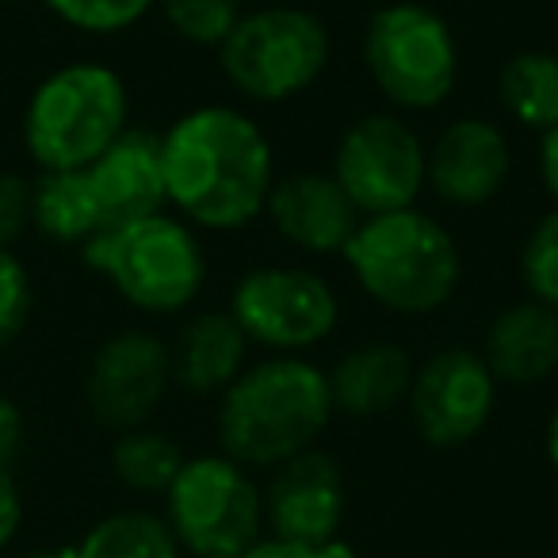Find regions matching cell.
<instances>
[{"label":"cell","mask_w":558,"mask_h":558,"mask_svg":"<svg viewBox=\"0 0 558 558\" xmlns=\"http://www.w3.org/2000/svg\"><path fill=\"white\" fill-rule=\"evenodd\" d=\"M32 233L58 248H85L104 233L100 210L88 192L85 169L77 172H35L32 187Z\"/></svg>","instance_id":"20"},{"label":"cell","mask_w":558,"mask_h":558,"mask_svg":"<svg viewBox=\"0 0 558 558\" xmlns=\"http://www.w3.org/2000/svg\"><path fill=\"white\" fill-rule=\"evenodd\" d=\"M172 352V383L187 395H222L248 367V337L230 311H199L184 322Z\"/></svg>","instance_id":"19"},{"label":"cell","mask_w":558,"mask_h":558,"mask_svg":"<svg viewBox=\"0 0 558 558\" xmlns=\"http://www.w3.org/2000/svg\"><path fill=\"white\" fill-rule=\"evenodd\" d=\"M543 451H547L550 471L558 474V405H555V413H550V421H547V433H543Z\"/></svg>","instance_id":"33"},{"label":"cell","mask_w":558,"mask_h":558,"mask_svg":"<svg viewBox=\"0 0 558 558\" xmlns=\"http://www.w3.org/2000/svg\"><path fill=\"white\" fill-rule=\"evenodd\" d=\"M88 271L142 314H180L199 299L207 283V256L199 230L172 210H157L138 222L93 238L81 248Z\"/></svg>","instance_id":"5"},{"label":"cell","mask_w":558,"mask_h":558,"mask_svg":"<svg viewBox=\"0 0 558 558\" xmlns=\"http://www.w3.org/2000/svg\"><path fill=\"white\" fill-rule=\"evenodd\" d=\"M32 187L35 177L0 169V248H16L32 233Z\"/></svg>","instance_id":"28"},{"label":"cell","mask_w":558,"mask_h":558,"mask_svg":"<svg viewBox=\"0 0 558 558\" xmlns=\"http://www.w3.org/2000/svg\"><path fill=\"white\" fill-rule=\"evenodd\" d=\"M364 70L398 111H436L459 85V43L428 4L395 0L364 27Z\"/></svg>","instance_id":"6"},{"label":"cell","mask_w":558,"mask_h":558,"mask_svg":"<svg viewBox=\"0 0 558 558\" xmlns=\"http://www.w3.org/2000/svg\"><path fill=\"white\" fill-rule=\"evenodd\" d=\"M241 558H356V550H352L344 539L291 543V539H276V535H260Z\"/></svg>","instance_id":"30"},{"label":"cell","mask_w":558,"mask_h":558,"mask_svg":"<svg viewBox=\"0 0 558 558\" xmlns=\"http://www.w3.org/2000/svg\"><path fill=\"white\" fill-rule=\"evenodd\" d=\"M329 417L326 372L303 356H268L218 395V448L248 471H271L311 451Z\"/></svg>","instance_id":"2"},{"label":"cell","mask_w":558,"mask_h":558,"mask_svg":"<svg viewBox=\"0 0 558 558\" xmlns=\"http://www.w3.org/2000/svg\"><path fill=\"white\" fill-rule=\"evenodd\" d=\"M131 126V88L123 73L96 58L62 62L27 93L20 116L24 154L35 172L88 169Z\"/></svg>","instance_id":"4"},{"label":"cell","mask_w":558,"mask_h":558,"mask_svg":"<svg viewBox=\"0 0 558 558\" xmlns=\"http://www.w3.org/2000/svg\"><path fill=\"white\" fill-rule=\"evenodd\" d=\"M184 451L172 436L157 433V428L142 425L131 433H116L108 451V466L116 474V482L131 494H149L161 497L172 486L177 471L184 466Z\"/></svg>","instance_id":"23"},{"label":"cell","mask_w":558,"mask_h":558,"mask_svg":"<svg viewBox=\"0 0 558 558\" xmlns=\"http://www.w3.org/2000/svg\"><path fill=\"white\" fill-rule=\"evenodd\" d=\"M222 77L253 104H288L303 96L329 65V32L314 12L291 4L241 12L218 47Z\"/></svg>","instance_id":"7"},{"label":"cell","mask_w":558,"mask_h":558,"mask_svg":"<svg viewBox=\"0 0 558 558\" xmlns=\"http://www.w3.org/2000/svg\"><path fill=\"white\" fill-rule=\"evenodd\" d=\"M539 180L558 207V126L539 138Z\"/></svg>","instance_id":"32"},{"label":"cell","mask_w":558,"mask_h":558,"mask_svg":"<svg viewBox=\"0 0 558 558\" xmlns=\"http://www.w3.org/2000/svg\"><path fill=\"white\" fill-rule=\"evenodd\" d=\"M165 203L195 230H245L276 184L271 142L253 116L226 104L184 111L161 131Z\"/></svg>","instance_id":"1"},{"label":"cell","mask_w":558,"mask_h":558,"mask_svg":"<svg viewBox=\"0 0 558 558\" xmlns=\"http://www.w3.org/2000/svg\"><path fill=\"white\" fill-rule=\"evenodd\" d=\"M0 4H9V0H0Z\"/></svg>","instance_id":"35"},{"label":"cell","mask_w":558,"mask_h":558,"mask_svg":"<svg viewBox=\"0 0 558 558\" xmlns=\"http://www.w3.org/2000/svg\"><path fill=\"white\" fill-rule=\"evenodd\" d=\"M27 497L16 478V466H0V555L24 535Z\"/></svg>","instance_id":"29"},{"label":"cell","mask_w":558,"mask_h":558,"mask_svg":"<svg viewBox=\"0 0 558 558\" xmlns=\"http://www.w3.org/2000/svg\"><path fill=\"white\" fill-rule=\"evenodd\" d=\"M497 387L501 383L494 379L482 352H436L413 372L410 395H405L413 428L433 448H463L478 440L494 421Z\"/></svg>","instance_id":"12"},{"label":"cell","mask_w":558,"mask_h":558,"mask_svg":"<svg viewBox=\"0 0 558 558\" xmlns=\"http://www.w3.org/2000/svg\"><path fill=\"white\" fill-rule=\"evenodd\" d=\"M172 387V352L149 329L104 337L85 367V410L108 433L149 425Z\"/></svg>","instance_id":"11"},{"label":"cell","mask_w":558,"mask_h":558,"mask_svg":"<svg viewBox=\"0 0 558 558\" xmlns=\"http://www.w3.org/2000/svg\"><path fill=\"white\" fill-rule=\"evenodd\" d=\"M73 547L77 558H184L165 517L149 509L108 512Z\"/></svg>","instance_id":"22"},{"label":"cell","mask_w":558,"mask_h":558,"mask_svg":"<svg viewBox=\"0 0 558 558\" xmlns=\"http://www.w3.org/2000/svg\"><path fill=\"white\" fill-rule=\"evenodd\" d=\"M413 356L395 341H364L349 349L326 372L333 413H349L356 421H372L405 405L413 383Z\"/></svg>","instance_id":"18"},{"label":"cell","mask_w":558,"mask_h":558,"mask_svg":"<svg viewBox=\"0 0 558 558\" xmlns=\"http://www.w3.org/2000/svg\"><path fill=\"white\" fill-rule=\"evenodd\" d=\"M520 279L527 299L558 311V207L547 210L527 233L520 248Z\"/></svg>","instance_id":"27"},{"label":"cell","mask_w":558,"mask_h":558,"mask_svg":"<svg viewBox=\"0 0 558 558\" xmlns=\"http://www.w3.org/2000/svg\"><path fill=\"white\" fill-rule=\"evenodd\" d=\"M12 558H77V547L73 543H58V547H32V550H20Z\"/></svg>","instance_id":"34"},{"label":"cell","mask_w":558,"mask_h":558,"mask_svg":"<svg viewBox=\"0 0 558 558\" xmlns=\"http://www.w3.org/2000/svg\"><path fill=\"white\" fill-rule=\"evenodd\" d=\"M58 24L81 35H119L157 9V0H43Z\"/></svg>","instance_id":"26"},{"label":"cell","mask_w":558,"mask_h":558,"mask_svg":"<svg viewBox=\"0 0 558 558\" xmlns=\"http://www.w3.org/2000/svg\"><path fill=\"white\" fill-rule=\"evenodd\" d=\"M27 444V413L12 395L0 390V466H16Z\"/></svg>","instance_id":"31"},{"label":"cell","mask_w":558,"mask_h":558,"mask_svg":"<svg viewBox=\"0 0 558 558\" xmlns=\"http://www.w3.org/2000/svg\"><path fill=\"white\" fill-rule=\"evenodd\" d=\"M344 512H349V486L333 456L311 448L271 466V482L264 486L268 535L291 543H333L341 539Z\"/></svg>","instance_id":"13"},{"label":"cell","mask_w":558,"mask_h":558,"mask_svg":"<svg viewBox=\"0 0 558 558\" xmlns=\"http://www.w3.org/2000/svg\"><path fill=\"white\" fill-rule=\"evenodd\" d=\"M161 497L165 524L192 558H241L264 535V489L222 451L187 456Z\"/></svg>","instance_id":"8"},{"label":"cell","mask_w":558,"mask_h":558,"mask_svg":"<svg viewBox=\"0 0 558 558\" xmlns=\"http://www.w3.org/2000/svg\"><path fill=\"white\" fill-rule=\"evenodd\" d=\"M264 215L276 233L299 253L333 256L349 245L360 226V210L349 203L329 172H291L276 177L264 203Z\"/></svg>","instance_id":"16"},{"label":"cell","mask_w":558,"mask_h":558,"mask_svg":"<svg viewBox=\"0 0 558 558\" xmlns=\"http://www.w3.org/2000/svg\"><path fill=\"white\" fill-rule=\"evenodd\" d=\"M35 303H39V291H35L32 264L16 248H0V352L24 341L35 318Z\"/></svg>","instance_id":"25"},{"label":"cell","mask_w":558,"mask_h":558,"mask_svg":"<svg viewBox=\"0 0 558 558\" xmlns=\"http://www.w3.org/2000/svg\"><path fill=\"white\" fill-rule=\"evenodd\" d=\"M341 256L356 288L402 318H425L448 306L463 276V256L448 226L417 207L360 218Z\"/></svg>","instance_id":"3"},{"label":"cell","mask_w":558,"mask_h":558,"mask_svg":"<svg viewBox=\"0 0 558 558\" xmlns=\"http://www.w3.org/2000/svg\"><path fill=\"white\" fill-rule=\"evenodd\" d=\"M230 314L248 344L271 356H303L333 337L341 303L318 271L295 264H264L248 268L233 283Z\"/></svg>","instance_id":"9"},{"label":"cell","mask_w":558,"mask_h":558,"mask_svg":"<svg viewBox=\"0 0 558 558\" xmlns=\"http://www.w3.org/2000/svg\"><path fill=\"white\" fill-rule=\"evenodd\" d=\"M512 149L494 119H456L425 146V187L448 207H486L505 192Z\"/></svg>","instance_id":"14"},{"label":"cell","mask_w":558,"mask_h":558,"mask_svg":"<svg viewBox=\"0 0 558 558\" xmlns=\"http://www.w3.org/2000/svg\"><path fill=\"white\" fill-rule=\"evenodd\" d=\"M88 192L100 210L104 233L116 226L138 222L165 203V172H161V134L149 126H126L100 157L85 169Z\"/></svg>","instance_id":"15"},{"label":"cell","mask_w":558,"mask_h":558,"mask_svg":"<svg viewBox=\"0 0 558 558\" xmlns=\"http://www.w3.org/2000/svg\"><path fill=\"white\" fill-rule=\"evenodd\" d=\"M482 360L501 387H535L558 372V311L520 299L486 329Z\"/></svg>","instance_id":"17"},{"label":"cell","mask_w":558,"mask_h":558,"mask_svg":"<svg viewBox=\"0 0 558 558\" xmlns=\"http://www.w3.org/2000/svg\"><path fill=\"white\" fill-rule=\"evenodd\" d=\"M497 104L520 131L547 134L558 126V54L520 50L497 73Z\"/></svg>","instance_id":"21"},{"label":"cell","mask_w":558,"mask_h":558,"mask_svg":"<svg viewBox=\"0 0 558 558\" xmlns=\"http://www.w3.org/2000/svg\"><path fill=\"white\" fill-rule=\"evenodd\" d=\"M329 177L360 218L417 207L425 192V142L405 119L372 111L341 134Z\"/></svg>","instance_id":"10"},{"label":"cell","mask_w":558,"mask_h":558,"mask_svg":"<svg viewBox=\"0 0 558 558\" xmlns=\"http://www.w3.org/2000/svg\"><path fill=\"white\" fill-rule=\"evenodd\" d=\"M165 24L187 47L218 50L226 35L238 27L241 4L238 0H157Z\"/></svg>","instance_id":"24"}]
</instances>
